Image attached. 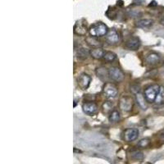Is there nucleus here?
I'll use <instances>...</instances> for the list:
<instances>
[{
  "label": "nucleus",
  "mask_w": 164,
  "mask_h": 164,
  "mask_svg": "<svg viewBox=\"0 0 164 164\" xmlns=\"http://www.w3.org/2000/svg\"><path fill=\"white\" fill-rule=\"evenodd\" d=\"M96 75L97 77H99L101 80H106L109 77V74H108V71L106 70V68L101 67L97 68L96 70Z\"/></svg>",
  "instance_id": "15"
},
{
  "label": "nucleus",
  "mask_w": 164,
  "mask_h": 164,
  "mask_svg": "<svg viewBox=\"0 0 164 164\" xmlns=\"http://www.w3.org/2000/svg\"><path fill=\"white\" fill-rule=\"evenodd\" d=\"M150 144V140L149 139H143V140H140L138 143V146L140 148H146L148 147Z\"/></svg>",
  "instance_id": "23"
},
{
  "label": "nucleus",
  "mask_w": 164,
  "mask_h": 164,
  "mask_svg": "<svg viewBox=\"0 0 164 164\" xmlns=\"http://www.w3.org/2000/svg\"><path fill=\"white\" fill-rule=\"evenodd\" d=\"M160 90V85H153L147 87L144 92V95L148 103H154Z\"/></svg>",
  "instance_id": "2"
},
{
  "label": "nucleus",
  "mask_w": 164,
  "mask_h": 164,
  "mask_svg": "<svg viewBox=\"0 0 164 164\" xmlns=\"http://www.w3.org/2000/svg\"><path fill=\"white\" fill-rule=\"evenodd\" d=\"M104 53V51L101 48H95L90 51V56H92L95 59H100L103 57Z\"/></svg>",
  "instance_id": "17"
},
{
  "label": "nucleus",
  "mask_w": 164,
  "mask_h": 164,
  "mask_svg": "<svg viewBox=\"0 0 164 164\" xmlns=\"http://www.w3.org/2000/svg\"><path fill=\"white\" fill-rule=\"evenodd\" d=\"M157 5V2H156V1H152V2H150V4L149 5V7H156Z\"/></svg>",
  "instance_id": "28"
},
{
  "label": "nucleus",
  "mask_w": 164,
  "mask_h": 164,
  "mask_svg": "<svg viewBox=\"0 0 164 164\" xmlns=\"http://www.w3.org/2000/svg\"><path fill=\"white\" fill-rule=\"evenodd\" d=\"M143 2H144V0H134L133 4L140 5V4H142Z\"/></svg>",
  "instance_id": "27"
},
{
  "label": "nucleus",
  "mask_w": 164,
  "mask_h": 164,
  "mask_svg": "<svg viewBox=\"0 0 164 164\" xmlns=\"http://www.w3.org/2000/svg\"><path fill=\"white\" fill-rule=\"evenodd\" d=\"M142 164H151V163H149V162H144V163Z\"/></svg>",
  "instance_id": "31"
},
{
  "label": "nucleus",
  "mask_w": 164,
  "mask_h": 164,
  "mask_svg": "<svg viewBox=\"0 0 164 164\" xmlns=\"http://www.w3.org/2000/svg\"><path fill=\"white\" fill-rule=\"evenodd\" d=\"M131 90L133 92L134 94H138V93H140V86H138V85H133V86H131Z\"/></svg>",
  "instance_id": "26"
},
{
  "label": "nucleus",
  "mask_w": 164,
  "mask_h": 164,
  "mask_svg": "<svg viewBox=\"0 0 164 164\" xmlns=\"http://www.w3.org/2000/svg\"><path fill=\"white\" fill-rule=\"evenodd\" d=\"M90 55V51L85 48H79L77 52V56L79 59H86Z\"/></svg>",
  "instance_id": "16"
},
{
  "label": "nucleus",
  "mask_w": 164,
  "mask_h": 164,
  "mask_svg": "<svg viewBox=\"0 0 164 164\" xmlns=\"http://www.w3.org/2000/svg\"><path fill=\"white\" fill-rule=\"evenodd\" d=\"M106 40L109 42L110 44H117L120 40V35L117 31L114 29L109 30L107 34L106 35Z\"/></svg>",
  "instance_id": "11"
},
{
  "label": "nucleus",
  "mask_w": 164,
  "mask_h": 164,
  "mask_svg": "<svg viewBox=\"0 0 164 164\" xmlns=\"http://www.w3.org/2000/svg\"><path fill=\"white\" fill-rule=\"evenodd\" d=\"M130 156L132 159L136 161H141L144 158V154L140 150H132L130 153Z\"/></svg>",
  "instance_id": "19"
},
{
  "label": "nucleus",
  "mask_w": 164,
  "mask_h": 164,
  "mask_svg": "<svg viewBox=\"0 0 164 164\" xmlns=\"http://www.w3.org/2000/svg\"><path fill=\"white\" fill-rule=\"evenodd\" d=\"M82 109L85 114H87L89 116H93L98 111V107L93 102H87L82 105Z\"/></svg>",
  "instance_id": "8"
},
{
  "label": "nucleus",
  "mask_w": 164,
  "mask_h": 164,
  "mask_svg": "<svg viewBox=\"0 0 164 164\" xmlns=\"http://www.w3.org/2000/svg\"><path fill=\"white\" fill-rule=\"evenodd\" d=\"M139 136V131L136 128H128L124 131V140L127 142L135 141Z\"/></svg>",
  "instance_id": "7"
},
{
  "label": "nucleus",
  "mask_w": 164,
  "mask_h": 164,
  "mask_svg": "<svg viewBox=\"0 0 164 164\" xmlns=\"http://www.w3.org/2000/svg\"><path fill=\"white\" fill-rule=\"evenodd\" d=\"M90 35L94 37H102L103 35H106L108 32V28L103 22H97L90 26L89 30Z\"/></svg>",
  "instance_id": "1"
},
{
  "label": "nucleus",
  "mask_w": 164,
  "mask_h": 164,
  "mask_svg": "<svg viewBox=\"0 0 164 164\" xmlns=\"http://www.w3.org/2000/svg\"><path fill=\"white\" fill-rule=\"evenodd\" d=\"M134 105V100L133 98L131 96L128 95H123L120 99V103H119V106L120 108L124 112H130Z\"/></svg>",
  "instance_id": "4"
},
{
  "label": "nucleus",
  "mask_w": 164,
  "mask_h": 164,
  "mask_svg": "<svg viewBox=\"0 0 164 164\" xmlns=\"http://www.w3.org/2000/svg\"><path fill=\"white\" fill-rule=\"evenodd\" d=\"M136 102H137L138 105L140 106V107L141 109L145 110L147 109V101L145 99V97H144V94H142L141 93H138V94H136Z\"/></svg>",
  "instance_id": "13"
},
{
  "label": "nucleus",
  "mask_w": 164,
  "mask_h": 164,
  "mask_svg": "<svg viewBox=\"0 0 164 164\" xmlns=\"http://www.w3.org/2000/svg\"><path fill=\"white\" fill-rule=\"evenodd\" d=\"M127 13H128V16H129L130 17L132 18L139 17H140V15H141V13H140V12L136 11V10H129Z\"/></svg>",
  "instance_id": "24"
},
{
  "label": "nucleus",
  "mask_w": 164,
  "mask_h": 164,
  "mask_svg": "<svg viewBox=\"0 0 164 164\" xmlns=\"http://www.w3.org/2000/svg\"><path fill=\"white\" fill-rule=\"evenodd\" d=\"M74 32L75 34L80 35V36H83L87 32V27L86 24L84 22V20H80L76 23L74 26Z\"/></svg>",
  "instance_id": "9"
},
{
  "label": "nucleus",
  "mask_w": 164,
  "mask_h": 164,
  "mask_svg": "<svg viewBox=\"0 0 164 164\" xmlns=\"http://www.w3.org/2000/svg\"><path fill=\"white\" fill-rule=\"evenodd\" d=\"M145 61H146V62L148 64H150V65H155V64L159 62L160 61L159 55L155 53V52L149 53V55H147L146 58H145Z\"/></svg>",
  "instance_id": "14"
},
{
  "label": "nucleus",
  "mask_w": 164,
  "mask_h": 164,
  "mask_svg": "<svg viewBox=\"0 0 164 164\" xmlns=\"http://www.w3.org/2000/svg\"><path fill=\"white\" fill-rule=\"evenodd\" d=\"M112 107V104L110 102H105L103 104V108L104 112H111Z\"/></svg>",
  "instance_id": "25"
},
{
  "label": "nucleus",
  "mask_w": 164,
  "mask_h": 164,
  "mask_svg": "<svg viewBox=\"0 0 164 164\" xmlns=\"http://www.w3.org/2000/svg\"><path fill=\"white\" fill-rule=\"evenodd\" d=\"M103 58L107 62H113L117 58V55L113 52H106L104 55H103Z\"/></svg>",
  "instance_id": "21"
},
{
  "label": "nucleus",
  "mask_w": 164,
  "mask_h": 164,
  "mask_svg": "<svg viewBox=\"0 0 164 164\" xmlns=\"http://www.w3.org/2000/svg\"><path fill=\"white\" fill-rule=\"evenodd\" d=\"M155 103L157 104L160 105L164 103V87L160 86V90L158 91V94L157 95V98L155 99Z\"/></svg>",
  "instance_id": "20"
},
{
  "label": "nucleus",
  "mask_w": 164,
  "mask_h": 164,
  "mask_svg": "<svg viewBox=\"0 0 164 164\" xmlns=\"http://www.w3.org/2000/svg\"><path fill=\"white\" fill-rule=\"evenodd\" d=\"M153 20L152 19H142L139 20L138 22H136V26L139 27V28L146 29L149 28L153 25Z\"/></svg>",
  "instance_id": "12"
},
{
  "label": "nucleus",
  "mask_w": 164,
  "mask_h": 164,
  "mask_svg": "<svg viewBox=\"0 0 164 164\" xmlns=\"http://www.w3.org/2000/svg\"><path fill=\"white\" fill-rule=\"evenodd\" d=\"M120 112L117 111V110H113L109 114V117H108V120L111 123H116L120 121Z\"/></svg>",
  "instance_id": "18"
},
{
  "label": "nucleus",
  "mask_w": 164,
  "mask_h": 164,
  "mask_svg": "<svg viewBox=\"0 0 164 164\" xmlns=\"http://www.w3.org/2000/svg\"><path fill=\"white\" fill-rule=\"evenodd\" d=\"M108 74H109L110 78L117 82H121L124 79V73L122 72V71L116 67H110L108 69Z\"/></svg>",
  "instance_id": "5"
},
{
  "label": "nucleus",
  "mask_w": 164,
  "mask_h": 164,
  "mask_svg": "<svg viewBox=\"0 0 164 164\" xmlns=\"http://www.w3.org/2000/svg\"><path fill=\"white\" fill-rule=\"evenodd\" d=\"M91 82V77L89 75L82 73L77 78V85L81 90H87Z\"/></svg>",
  "instance_id": "6"
},
{
  "label": "nucleus",
  "mask_w": 164,
  "mask_h": 164,
  "mask_svg": "<svg viewBox=\"0 0 164 164\" xmlns=\"http://www.w3.org/2000/svg\"><path fill=\"white\" fill-rule=\"evenodd\" d=\"M141 45V42L138 37L130 38L126 43V47L130 50H137Z\"/></svg>",
  "instance_id": "10"
},
{
  "label": "nucleus",
  "mask_w": 164,
  "mask_h": 164,
  "mask_svg": "<svg viewBox=\"0 0 164 164\" xmlns=\"http://www.w3.org/2000/svg\"><path fill=\"white\" fill-rule=\"evenodd\" d=\"M160 138H161V139H162V140H164V131L163 132H162V133L160 134Z\"/></svg>",
  "instance_id": "29"
},
{
  "label": "nucleus",
  "mask_w": 164,
  "mask_h": 164,
  "mask_svg": "<svg viewBox=\"0 0 164 164\" xmlns=\"http://www.w3.org/2000/svg\"><path fill=\"white\" fill-rule=\"evenodd\" d=\"M161 24H162V26H164V17L161 20Z\"/></svg>",
  "instance_id": "30"
},
{
  "label": "nucleus",
  "mask_w": 164,
  "mask_h": 164,
  "mask_svg": "<svg viewBox=\"0 0 164 164\" xmlns=\"http://www.w3.org/2000/svg\"><path fill=\"white\" fill-rule=\"evenodd\" d=\"M103 94L106 98L112 99V98H116L117 95V89L113 84L107 82L103 86Z\"/></svg>",
  "instance_id": "3"
},
{
  "label": "nucleus",
  "mask_w": 164,
  "mask_h": 164,
  "mask_svg": "<svg viewBox=\"0 0 164 164\" xmlns=\"http://www.w3.org/2000/svg\"><path fill=\"white\" fill-rule=\"evenodd\" d=\"M85 40L87 42V44L92 46V47H98V46L100 45V42L96 39V37H94V36L87 37Z\"/></svg>",
  "instance_id": "22"
}]
</instances>
